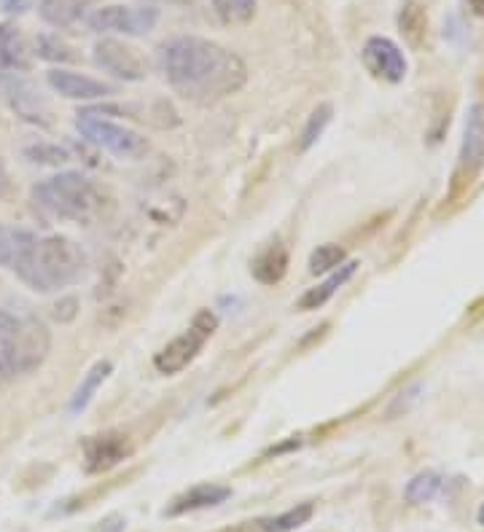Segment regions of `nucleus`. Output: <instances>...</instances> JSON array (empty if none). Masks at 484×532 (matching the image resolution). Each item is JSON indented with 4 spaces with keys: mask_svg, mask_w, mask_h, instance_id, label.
I'll use <instances>...</instances> for the list:
<instances>
[{
    "mask_svg": "<svg viewBox=\"0 0 484 532\" xmlns=\"http://www.w3.org/2000/svg\"><path fill=\"white\" fill-rule=\"evenodd\" d=\"M35 49H38V57L49 62H73L76 60V52L68 41H62L60 35H38L35 41Z\"/></svg>",
    "mask_w": 484,
    "mask_h": 532,
    "instance_id": "393cba45",
    "label": "nucleus"
},
{
    "mask_svg": "<svg viewBox=\"0 0 484 532\" xmlns=\"http://www.w3.org/2000/svg\"><path fill=\"white\" fill-rule=\"evenodd\" d=\"M130 455V441L121 433H105V436L89 438L84 444V457H87L89 473L111 471L113 465H119L124 457Z\"/></svg>",
    "mask_w": 484,
    "mask_h": 532,
    "instance_id": "9b49d317",
    "label": "nucleus"
},
{
    "mask_svg": "<svg viewBox=\"0 0 484 532\" xmlns=\"http://www.w3.org/2000/svg\"><path fill=\"white\" fill-rule=\"evenodd\" d=\"M76 299H65L62 301V309H65V312H54V318L57 320H62V323H65V320H73V315H76Z\"/></svg>",
    "mask_w": 484,
    "mask_h": 532,
    "instance_id": "7c9ffc66",
    "label": "nucleus"
},
{
    "mask_svg": "<svg viewBox=\"0 0 484 532\" xmlns=\"http://www.w3.org/2000/svg\"><path fill=\"white\" fill-rule=\"evenodd\" d=\"M124 527H127V519L119 514H111V516H105L103 522H100L97 532H124Z\"/></svg>",
    "mask_w": 484,
    "mask_h": 532,
    "instance_id": "cd10ccee",
    "label": "nucleus"
},
{
    "mask_svg": "<svg viewBox=\"0 0 484 532\" xmlns=\"http://www.w3.org/2000/svg\"><path fill=\"white\" fill-rule=\"evenodd\" d=\"M76 129L81 132V138L89 140L92 146L105 148L108 154L119 156V159H132L135 162V159L148 154V140L143 135H138L135 129H127L103 119L95 108L78 111Z\"/></svg>",
    "mask_w": 484,
    "mask_h": 532,
    "instance_id": "39448f33",
    "label": "nucleus"
},
{
    "mask_svg": "<svg viewBox=\"0 0 484 532\" xmlns=\"http://www.w3.org/2000/svg\"><path fill=\"white\" fill-rule=\"evenodd\" d=\"M476 519H479V524L484 527V503H482V508H479V514H476Z\"/></svg>",
    "mask_w": 484,
    "mask_h": 532,
    "instance_id": "473e14b6",
    "label": "nucleus"
},
{
    "mask_svg": "<svg viewBox=\"0 0 484 532\" xmlns=\"http://www.w3.org/2000/svg\"><path fill=\"white\" fill-rule=\"evenodd\" d=\"M95 62L103 70H108L111 76L121 78V81H140L146 78V62L138 54V49H132L127 43L113 41V38H103L95 46Z\"/></svg>",
    "mask_w": 484,
    "mask_h": 532,
    "instance_id": "6e6552de",
    "label": "nucleus"
},
{
    "mask_svg": "<svg viewBox=\"0 0 484 532\" xmlns=\"http://www.w3.org/2000/svg\"><path fill=\"white\" fill-rule=\"evenodd\" d=\"M345 264V250L339 245H320L310 256V272L312 275H326L331 269Z\"/></svg>",
    "mask_w": 484,
    "mask_h": 532,
    "instance_id": "a878e982",
    "label": "nucleus"
},
{
    "mask_svg": "<svg viewBox=\"0 0 484 532\" xmlns=\"http://www.w3.org/2000/svg\"><path fill=\"white\" fill-rule=\"evenodd\" d=\"M27 156L38 164H62L68 162L70 156L65 148L60 146H49V143H38V146L27 148Z\"/></svg>",
    "mask_w": 484,
    "mask_h": 532,
    "instance_id": "bb28decb",
    "label": "nucleus"
},
{
    "mask_svg": "<svg viewBox=\"0 0 484 532\" xmlns=\"http://www.w3.org/2000/svg\"><path fill=\"white\" fill-rule=\"evenodd\" d=\"M312 519V503H299V506L288 508L286 514L280 516H264L256 522H245L240 530L234 532H291L302 527Z\"/></svg>",
    "mask_w": 484,
    "mask_h": 532,
    "instance_id": "2eb2a0df",
    "label": "nucleus"
},
{
    "mask_svg": "<svg viewBox=\"0 0 484 532\" xmlns=\"http://www.w3.org/2000/svg\"><path fill=\"white\" fill-rule=\"evenodd\" d=\"M108 374H111V363L108 361H100L95 363L92 369H89V374L84 379H81V385H78V390L73 393V398H70V414H78L84 412L89 406V401L95 398L97 387L103 385L105 379H108Z\"/></svg>",
    "mask_w": 484,
    "mask_h": 532,
    "instance_id": "412c9836",
    "label": "nucleus"
},
{
    "mask_svg": "<svg viewBox=\"0 0 484 532\" xmlns=\"http://www.w3.org/2000/svg\"><path fill=\"white\" fill-rule=\"evenodd\" d=\"M398 30L409 46H423L428 35V11L420 0H404L398 11Z\"/></svg>",
    "mask_w": 484,
    "mask_h": 532,
    "instance_id": "dca6fc26",
    "label": "nucleus"
},
{
    "mask_svg": "<svg viewBox=\"0 0 484 532\" xmlns=\"http://www.w3.org/2000/svg\"><path fill=\"white\" fill-rule=\"evenodd\" d=\"M30 68V46L17 25H0V76H19Z\"/></svg>",
    "mask_w": 484,
    "mask_h": 532,
    "instance_id": "ddd939ff",
    "label": "nucleus"
},
{
    "mask_svg": "<svg viewBox=\"0 0 484 532\" xmlns=\"http://www.w3.org/2000/svg\"><path fill=\"white\" fill-rule=\"evenodd\" d=\"M288 269V250L283 245H269L264 253L253 261V277L264 285H275L286 277Z\"/></svg>",
    "mask_w": 484,
    "mask_h": 532,
    "instance_id": "a211bd4d",
    "label": "nucleus"
},
{
    "mask_svg": "<svg viewBox=\"0 0 484 532\" xmlns=\"http://www.w3.org/2000/svg\"><path fill=\"white\" fill-rule=\"evenodd\" d=\"M11 191H14V183H11L9 167H6V159L0 156V199H9Z\"/></svg>",
    "mask_w": 484,
    "mask_h": 532,
    "instance_id": "c85d7f7f",
    "label": "nucleus"
},
{
    "mask_svg": "<svg viewBox=\"0 0 484 532\" xmlns=\"http://www.w3.org/2000/svg\"><path fill=\"white\" fill-rule=\"evenodd\" d=\"M439 490H441L439 473L423 471V473H417L415 479L409 481L404 495H407L409 503H428V500H433L436 495H439Z\"/></svg>",
    "mask_w": 484,
    "mask_h": 532,
    "instance_id": "5701e85b",
    "label": "nucleus"
},
{
    "mask_svg": "<svg viewBox=\"0 0 484 532\" xmlns=\"http://www.w3.org/2000/svg\"><path fill=\"white\" fill-rule=\"evenodd\" d=\"M232 495L229 487H218V484H197V487H191L183 495L170 503L165 508V516H181L189 514V511H202V508H213L218 503H224L226 498Z\"/></svg>",
    "mask_w": 484,
    "mask_h": 532,
    "instance_id": "4468645a",
    "label": "nucleus"
},
{
    "mask_svg": "<svg viewBox=\"0 0 484 532\" xmlns=\"http://www.w3.org/2000/svg\"><path fill=\"white\" fill-rule=\"evenodd\" d=\"M159 22V11L154 6H105L89 17V27L95 33H124L146 35Z\"/></svg>",
    "mask_w": 484,
    "mask_h": 532,
    "instance_id": "0eeeda50",
    "label": "nucleus"
},
{
    "mask_svg": "<svg viewBox=\"0 0 484 532\" xmlns=\"http://www.w3.org/2000/svg\"><path fill=\"white\" fill-rule=\"evenodd\" d=\"M159 68L178 95L199 105L218 103L240 92L248 81L245 62L237 54L194 35L162 43Z\"/></svg>",
    "mask_w": 484,
    "mask_h": 532,
    "instance_id": "f257e3e1",
    "label": "nucleus"
},
{
    "mask_svg": "<svg viewBox=\"0 0 484 532\" xmlns=\"http://www.w3.org/2000/svg\"><path fill=\"white\" fill-rule=\"evenodd\" d=\"M468 9L474 11L476 17H484V0H468Z\"/></svg>",
    "mask_w": 484,
    "mask_h": 532,
    "instance_id": "2f4dec72",
    "label": "nucleus"
},
{
    "mask_svg": "<svg viewBox=\"0 0 484 532\" xmlns=\"http://www.w3.org/2000/svg\"><path fill=\"white\" fill-rule=\"evenodd\" d=\"M363 65L377 78H385L390 84H398L407 76V57L401 54L396 43L382 35H374L363 46Z\"/></svg>",
    "mask_w": 484,
    "mask_h": 532,
    "instance_id": "1a4fd4ad",
    "label": "nucleus"
},
{
    "mask_svg": "<svg viewBox=\"0 0 484 532\" xmlns=\"http://www.w3.org/2000/svg\"><path fill=\"white\" fill-rule=\"evenodd\" d=\"M87 272V258L68 237H35L14 275L38 293H54L78 283Z\"/></svg>",
    "mask_w": 484,
    "mask_h": 532,
    "instance_id": "f03ea898",
    "label": "nucleus"
},
{
    "mask_svg": "<svg viewBox=\"0 0 484 532\" xmlns=\"http://www.w3.org/2000/svg\"><path fill=\"white\" fill-rule=\"evenodd\" d=\"M33 197L44 210L65 221H76V224H89L103 207V199L92 181L84 178L81 172H60L49 181L38 183Z\"/></svg>",
    "mask_w": 484,
    "mask_h": 532,
    "instance_id": "20e7f679",
    "label": "nucleus"
},
{
    "mask_svg": "<svg viewBox=\"0 0 484 532\" xmlns=\"http://www.w3.org/2000/svg\"><path fill=\"white\" fill-rule=\"evenodd\" d=\"M89 0H41V19L52 27H70L84 17Z\"/></svg>",
    "mask_w": 484,
    "mask_h": 532,
    "instance_id": "aec40b11",
    "label": "nucleus"
},
{
    "mask_svg": "<svg viewBox=\"0 0 484 532\" xmlns=\"http://www.w3.org/2000/svg\"><path fill=\"white\" fill-rule=\"evenodd\" d=\"M355 269H358V264H355V261H347V264L339 266L337 272H334V275H331L326 283H320L318 288H312V291L304 293L302 299H299V309L323 307V304H326V301H329L331 296H334V293H337L339 288H342V285H345L347 280L355 275Z\"/></svg>",
    "mask_w": 484,
    "mask_h": 532,
    "instance_id": "6ab92c4d",
    "label": "nucleus"
},
{
    "mask_svg": "<svg viewBox=\"0 0 484 532\" xmlns=\"http://www.w3.org/2000/svg\"><path fill=\"white\" fill-rule=\"evenodd\" d=\"M484 167V105L474 103L466 113L463 146H460V172L474 178Z\"/></svg>",
    "mask_w": 484,
    "mask_h": 532,
    "instance_id": "9d476101",
    "label": "nucleus"
},
{
    "mask_svg": "<svg viewBox=\"0 0 484 532\" xmlns=\"http://www.w3.org/2000/svg\"><path fill=\"white\" fill-rule=\"evenodd\" d=\"M46 81L57 95L68 97V100H100V97L113 95V86L73 73V70H49Z\"/></svg>",
    "mask_w": 484,
    "mask_h": 532,
    "instance_id": "f8f14e48",
    "label": "nucleus"
},
{
    "mask_svg": "<svg viewBox=\"0 0 484 532\" xmlns=\"http://www.w3.org/2000/svg\"><path fill=\"white\" fill-rule=\"evenodd\" d=\"M33 240H35L33 232L0 224V266L14 272V266L22 261V256H25L27 248L33 245Z\"/></svg>",
    "mask_w": 484,
    "mask_h": 532,
    "instance_id": "f3484780",
    "label": "nucleus"
},
{
    "mask_svg": "<svg viewBox=\"0 0 484 532\" xmlns=\"http://www.w3.org/2000/svg\"><path fill=\"white\" fill-rule=\"evenodd\" d=\"M331 116H334V108H331L329 103L318 105V108L310 113V119H307V124H304L302 129V140H299V148H302V151H310V148L318 143L320 135L329 127Z\"/></svg>",
    "mask_w": 484,
    "mask_h": 532,
    "instance_id": "4be33fe9",
    "label": "nucleus"
},
{
    "mask_svg": "<svg viewBox=\"0 0 484 532\" xmlns=\"http://www.w3.org/2000/svg\"><path fill=\"white\" fill-rule=\"evenodd\" d=\"M216 326H218L216 315L199 312L197 318H194V326H191L186 334L173 339L162 352H156L154 358L156 369L162 371V374H178V371L186 369V366L199 355L205 339L216 331Z\"/></svg>",
    "mask_w": 484,
    "mask_h": 532,
    "instance_id": "423d86ee",
    "label": "nucleus"
},
{
    "mask_svg": "<svg viewBox=\"0 0 484 532\" xmlns=\"http://www.w3.org/2000/svg\"><path fill=\"white\" fill-rule=\"evenodd\" d=\"M27 9H33V0H3L6 14H25Z\"/></svg>",
    "mask_w": 484,
    "mask_h": 532,
    "instance_id": "c756f323",
    "label": "nucleus"
},
{
    "mask_svg": "<svg viewBox=\"0 0 484 532\" xmlns=\"http://www.w3.org/2000/svg\"><path fill=\"white\" fill-rule=\"evenodd\" d=\"M213 9L226 25H242L256 14V0H213Z\"/></svg>",
    "mask_w": 484,
    "mask_h": 532,
    "instance_id": "b1692460",
    "label": "nucleus"
},
{
    "mask_svg": "<svg viewBox=\"0 0 484 532\" xmlns=\"http://www.w3.org/2000/svg\"><path fill=\"white\" fill-rule=\"evenodd\" d=\"M52 336L33 315L0 309V377L30 374L46 361Z\"/></svg>",
    "mask_w": 484,
    "mask_h": 532,
    "instance_id": "7ed1b4c3",
    "label": "nucleus"
}]
</instances>
